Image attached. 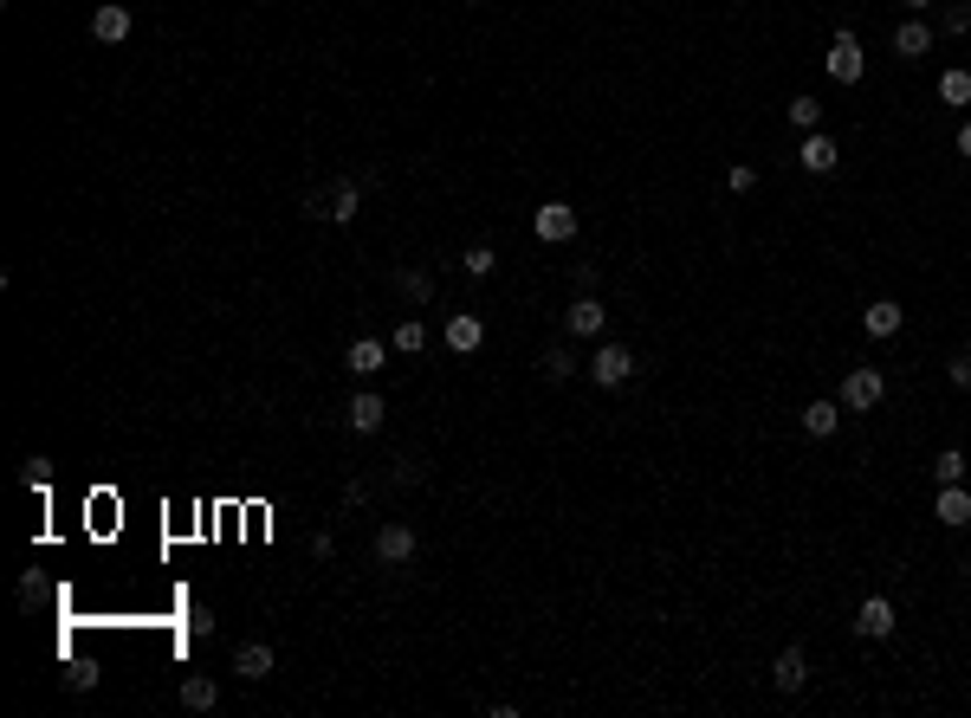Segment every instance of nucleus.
Listing matches in <instances>:
<instances>
[{
  "label": "nucleus",
  "mask_w": 971,
  "mask_h": 718,
  "mask_svg": "<svg viewBox=\"0 0 971 718\" xmlns=\"http://www.w3.org/2000/svg\"><path fill=\"white\" fill-rule=\"evenodd\" d=\"M881 395H887V376L874 363H861V369H849V376H842V414H868V408H881Z\"/></svg>",
  "instance_id": "1"
},
{
  "label": "nucleus",
  "mask_w": 971,
  "mask_h": 718,
  "mask_svg": "<svg viewBox=\"0 0 971 718\" xmlns=\"http://www.w3.org/2000/svg\"><path fill=\"white\" fill-rule=\"evenodd\" d=\"M861 72H868V46L842 26V33L829 39V78H836V85H861Z\"/></svg>",
  "instance_id": "2"
},
{
  "label": "nucleus",
  "mask_w": 971,
  "mask_h": 718,
  "mask_svg": "<svg viewBox=\"0 0 971 718\" xmlns=\"http://www.w3.org/2000/svg\"><path fill=\"white\" fill-rule=\"evenodd\" d=\"M628 376H635V350H628V343H603V350L590 356V382H596V389H622Z\"/></svg>",
  "instance_id": "3"
},
{
  "label": "nucleus",
  "mask_w": 971,
  "mask_h": 718,
  "mask_svg": "<svg viewBox=\"0 0 971 718\" xmlns=\"http://www.w3.org/2000/svg\"><path fill=\"white\" fill-rule=\"evenodd\" d=\"M531 233H538L544 246H564V240H577V207H564V201H544L538 214H531Z\"/></svg>",
  "instance_id": "4"
},
{
  "label": "nucleus",
  "mask_w": 971,
  "mask_h": 718,
  "mask_svg": "<svg viewBox=\"0 0 971 718\" xmlns=\"http://www.w3.org/2000/svg\"><path fill=\"white\" fill-rule=\"evenodd\" d=\"M415 557V524H402V518H389V524H376V563H408Z\"/></svg>",
  "instance_id": "5"
},
{
  "label": "nucleus",
  "mask_w": 971,
  "mask_h": 718,
  "mask_svg": "<svg viewBox=\"0 0 971 718\" xmlns=\"http://www.w3.org/2000/svg\"><path fill=\"white\" fill-rule=\"evenodd\" d=\"M564 324L577 330V337H603V330H609V305H603V298H596V292H583L577 305L564 311Z\"/></svg>",
  "instance_id": "6"
},
{
  "label": "nucleus",
  "mask_w": 971,
  "mask_h": 718,
  "mask_svg": "<svg viewBox=\"0 0 971 718\" xmlns=\"http://www.w3.org/2000/svg\"><path fill=\"white\" fill-rule=\"evenodd\" d=\"M344 421H350V434H376L382 421H389V402H382L376 389H363V395H350V408H344Z\"/></svg>",
  "instance_id": "7"
},
{
  "label": "nucleus",
  "mask_w": 971,
  "mask_h": 718,
  "mask_svg": "<svg viewBox=\"0 0 971 718\" xmlns=\"http://www.w3.org/2000/svg\"><path fill=\"white\" fill-rule=\"evenodd\" d=\"M441 337H447V350H454V356H473V350L486 343V324H480L473 311H454V317H447V330H441Z\"/></svg>",
  "instance_id": "8"
},
{
  "label": "nucleus",
  "mask_w": 971,
  "mask_h": 718,
  "mask_svg": "<svg viewBox=\"0 0 971 718\" xmlns=\"http://www.w3.org/2000/svg\"><path fill=\"white\" fill-rule=\"evenodd\" d=\"M91 39H104V46H123V39H130V7H123V0H104V7L91 13Z\"/></svg>",
  "instance_id": "9"
},
{
  "label": "nucleus",
  "mask_w": 971,
  "mask_h": 718,
  "mask_svg": "<svg viewBox=\"0 0 971 718\" xmlns=\"http://www.w3.org/2000/svg\"><path fill=\"white\" fill-rule=\"evenodd\" d=\"M855 634H861V641H887V634H894V602H887V596H868V602H861V615H855Z\"/></svg>",
  "instance_id": "10"
},
{
  "label": "nucleus",
  "mask_w": 971,
  "mask_h": 718,
  "mask_svg": "<svg viewBox=\"0 0 971 718\" xmlns=\"http://www.w3.org/2000/svg\"><path fill=\"white\" fill-rule=\"evenodd\" d=\"M771 680H777V693H803V680H810V654H803V647H784L777 667H771Z\"/></svg>",
  "instance_id": "11"
},
{
  "label": "nucleus",
  "mask_w": 971,
  "mask_h": 718,
  "mask_svg": "<svg viewBox=\"0 0 971 718\" xmlns=\"http://www.w3.org/2000/svg\"><path fill=\"white\" fill-rule=\"evenodd\" d=\"M894 52H900V59H926V52H933V26H926L920 13H913V20H900L894 26Z\"/></svg>",
  "instance_id": "12"
},
{
  "label": "nucleus",
  "mask_w": 971,
  "mask_h": 718,
  "mask_svg": "<svg viewBox=\"0 0 971 718\" xmlns=\"http://www.w3.org/2000/svg\"><path fill=\"white\" fill-rule=\"evenodd\" d=\"M797 162H803V169H810V175H829V169H836V162H842V149L829 143L823 130H810V136H803V149H797Z\"/></svg>",
  "instance_id": "13"
},
{
  "label": "nucleus",
  "mask_w": 971,
  "mask_h": 718,
  "mask_svg": "<svg viewBox=\"0 0 971 718\" xmlns=\"http://www.w3.org/2000/svg\"><path fill=\"white\" fill-rule=\"evenodd\" d=\"M861 324H868V337H900V324H907V311H900L894 298H874V305L861 311Z\"/></svg>",
  "instance_id": "14"
},
{
  "label": "nucleus",
  "mask_w": 971,
  "mask_h": 718,
  "mask_svg": "<svg viewBox=\"0 0 971 718\" xmlns=\"http://www.w3.org/2000/svg\"><path fill=\"white\" fill-rule=\"evenodd\" d=\"M234 673H240V680H266V673H272V647L266 641H240L234 647Z\"/></svg>",
  "instance_id": "15"
},
{
  "label": "nucleus",
  "mask_w": 971,
  "mask_h": 718,
  "mask_svg": "<svg viewBox=\"0 0 971 718\" xmlns=\"http://www.w3.org/2000/svg\"><path fill=\"white\" fill-rule=\"evenodd\" d=\"M376 369H389V343L357 337V343H350V376H376Z\"/></svg>",
  "instance_id": "16"
},
{
  "label": "nucleus",
  "mask_w": 971,
  "mask_h": 718,
  "mask_svg": "<svg viewBox=\"0 0 971 718\" xmlns=\"http://www.w3.org/2000/svg\"><path fill=\"white\" fill-rule=\"evenodd\" d=\"M933 518H939V524H971V492H965V486H939Z\"/></svg>",
  "instance_id": "17"
},
{
  "label": "nucleus",
  "mask_w": 971,
  "mask_h": 718,
  "mask_svg": "<svg viewBox=\"0 0 971 718\" xmlns=\"http://www.w3.org/2000/svg\"><path fill=\"white\" fill-rule=\"evenodd\" d=\"M836 427H842V402H810L803 408V434L810 440H829Z\"/></svg>",
  "instance_id": "18"
},
{
  "label": "nucleus",
  "mask_w": 971,
  "mask_h": 718,
  "mask_svg": "<svg viewBox=\"0 0 971 718\" xmlns=\"http://www.w3.org/2000/svg\"><path fill=\"white\" fill-rule=\"evenodd\" d=\"M182 706L188 712H214V706H221V686H214L208 673H188V680H182Z\"/></svg>",
  "instance_id": "19"
},
{
  "label": "nucleus",
  "mask_w": 971,
  "mask_h": 718,
  "mask_svg": "<svg viewBox=\"0 0 971 718\" xmlns=\"http://www.w3.org/2000/svg\"><path fill=\"white\" fill-rule=\"evenodd\" d=\"M421 343H428V324H421V317H402V324H395V337H389V350L395 356H415Z\"/></svg>",
  "instance_id": "20"
},
{
  "label": "nucleus",
  "mask_w": 971,
  "mask_h": 718,
  "mask_svg": "<svg viewBox=\"0 0 971 718\" xmlns=\"http://www.w3.org/2000/svg\"><path fill=\"white\" fill-rule=\"evenodd\" d=\"M965 473H971V460H965L959 447H946V453L933 460V479H939V486H965Z\"/></svg>",
  "instance_id": "21"
},
{
  "label": "nucleus",
  "mask_w": 971,
  "mask_h": 718,
  "mask_svg": "<svg viewBox=\"0 0 971 718\" xmlns=\"http://www.w3.org/2000/svg\"><path fill=\"white\" fill-rule=\"evenodd\" d=\"M395 285H402V298H408V305H428V298H434V279H428V272H421V266L395 272Z\"/></svg>",
  "instance_id": "22"
},
{
  "label": "nucleus",
  "mask_w": 971,
  "mask_h": 718,
  "mask_svg": "<svg viewBox=\"0 0 971 718\" xmlns=\"http://www.w3.org/2000/svg\"><path fill=\"white\" fill-rule=\"evenodd\" d=\"M939 98H946V104H971V72H965V65L939 72Z\"/></svg>",
  "instance_id": "23"
},
{
  "label": "nucleus",
  "mask_w": 971,
  "mask_h": 718,
  "mask_svg": "<svg viewBox=\"0 0 971 718\" xmlns=\"http://www.w3.org/2000/svg\"><path fill=\"white\" fill-rule=\"evenodd\" d=\"M790 123H797L803 136H810V130H823V104H816V98H790Z\"/></svg>",
  "instance_id": "24"
},
{
  "label": "nucleus",
  "mask_w": 971,
  "mask_h": 718,
  "mask_svg": "<svg viewBox=\"0 0 971 718\" xmlns=\"http://www.w3.org/2000/svg\"><path fill=\"white\" fill-rule=\"evenodd\" d=\"M357 182H337V195H331V220H344V227H350V220H357Z\"/></svg>",
  "instance_id": "25"
},
{
  "label": "nucleus",
  "mask_w": 971,
  "mask_h": 718,
  "mask_svg": "<svg viewBox=\"0 0 971 718\" xmlns=\"http://www.w3.org/2000/svg\"><path fill=\"white\" fill-rule=\"evenodd\" d=\"M460 266H467L473 279H486V272L499 266V253H492V246H467V253H460Z\"/></svg>",
  "instance_id": "26"
},
{
  "label": "nucleus",
  "mask_w": 971,
  "mask_h": 718,
  "mask_svg": "<svg viewBox=\"0 0 971 718\" xmlns=\"http://www.w3.org/2000/svg\"><path fill=\"white\" fill-rule=\"evenodd\" d=\"M544 376H551V382L577 376V356H570V350H544Z\"/></svg>",
  "instance_id": "27"
},
{
  "label": "nucleus",
  "mask_w": 971,
  "mask_h": 718,
  "mask_svg": "<svg viewBox=\"0 0 971 718\" xmlns=\"http://www.w3.org/2000/svg\"><path fill=\"white\" fill-rule=\"evenodd\" d=\"M726 188H732V195H751V188H758V169H751V162H738V169L726 175Z\"/></svg>",
  "instance_id": "28"
},
{
  "label": "nucleus",
  "mask_w": 971,
  "mask_h": 718,
  "mask_svg": "<svg viewBox=\"0 0 971 718\" xmlns=\"http://www.w3.org/2000/svg\"><path fill=\"white\" fill-rule=\"evenodd\" d=\"M39 596H46V583H39V570H33V576H20V609H39Z\"/></svg>",
  "instance_id": "29"
},
{
  "label": "nucleus",
  "mask_w": 971,
  "mask_h": 718,
  "mask_svg": "<svg viewBox=\"0 0 971 718\" xmlns=\"http://www.w3.org/2000/svg\"><path fill=\"white\" fill-rule=\"evenodd\" d=\"M939 26H946V33H971V7H946V13H939Z\"/></svg>",
  "instance_id": "30"
},
{
  "label": "nucleus",
  "mask_w": 971,
  "mask_h": 718,
  "mask_svg": "<svg viewBox=\"0 0 971 718\" xmlns=\"http://www.w3.org/2000/svg\"><path fill=\"white\" fill-rule=\"evenodd\" d=\"M65 686H72V693H91V686H98V673H91V667H65Z\"/></svg>",
  "instance_id": "31"
},
{
  "label": "nucleus",
  "mask_w": 971,
  "mask_h": 718,
  "mask_svg": "<svg viewBox=\"0 0 971 718\" xmlns=\"http://www.w3.org/2000/svg\"><path fill=\"white\" fill-rule=\"evenodd\" d=\"M946 382H952V389H971V356H959V363H946Z\"/></svg>",
  "instance_id": "32"
},
{
  "label": "nucleus",
  "mask_w": 971,
  "mask_h": 718,
  "mask_svg": "<svg viewBox=\"0 0 971 718\" xmlns=\"http://www.w3.org/2000/svg\"><path fill=\"white\" fill-rule=\"evenodd\" d=\"M959 156H971V117L959 123Z\"/></svg>",
  "instance_id": "33"
},
{
  "label": "nucleus",
  "mask_w": 971,
  "mask_h": 718,
  "mask_svg": "<svg viewBox=\"0 0 971 718\" xmlns=\"http://www.w3.org/2000/svg\"><path fill=\"white\" fill-rule=\"evenodd\" d=\"M900 7H913V13H926V7H933V0H900Z\"/></svg>",
  "instance_id": "34"
},
{
  "label": "nucleus",
  "mask_w": 971,
  "mask_h": 718,
  "mask_svg": "<svg viewBox=\"0 0 971 718\" xmlns=\"http://www.w3.org/2000/svg\"><path fill=\"white\" fill-rule=\"evenodd\" d=\"M959 570H965V576H971V557H965V563H959Z\"/></svg>",
  "instance_id": "35"
}]
</instances>
